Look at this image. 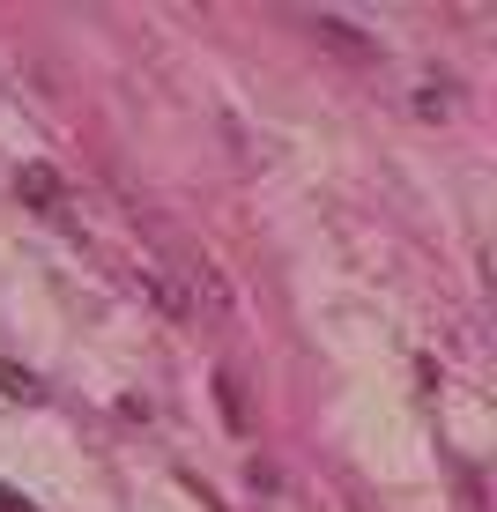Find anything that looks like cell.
<instances>
[{
    "label": "cell",
    "instance_id": "cell-1",
    "mask_svg": "<svg viewBox=\"0 0 497 512\" xmlns=\"http://www.w3.org/2000/svg\"><path fill=\"white\" fill-rule=\"evenodd\" d=\"M15 193H23L30 208H60V171L52 164H23L15 171Z\"/></svg>",
    "mask_w": 497,
    "mask_h": 512
},
{
    "label": "cell",
    "instance_id": "cell-2",
    "mask_svg": "<svg viewBox=\"0 0 497 512\" xmlns=\"http://www.w3.org/2000/svg\"><path fill=\"white\" fill-rule=\"evenodd\" d=\"M0 394H15V401H38V394H45V386H38V379H30V372H23V364H0Z\"/></svg>",
    "mask_w": 497,
    "mask_h": 512
},
{
    "label": "cell",
    "instance_id": "cell-3",
    "mask_svg": "<svg viewBox=\"0 0 497 512\" xmlns=\"http://www.w3.org/2000/svg\"><path fill=\"white\" fill-rule=\"evenodd\" d=\"M0 512H38V505H30L23 490H8V483H0Z\"/></svg>",
    "mask_w": 497,
    "mask_h": 512
}]
</instances>
